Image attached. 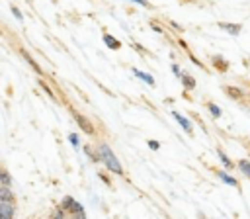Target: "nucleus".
<instances>
[{
  "instance_id": "nucleus-12",
  "label": "nucleus",
  "mask_w": 250,
  "mask_h": 219,
  "mask_svg": "<svg viewBox=\"0 0 250 219\" xmlns=\"http://www.w3.org/2000/svg\"><path fill=\"white\" fill-rule=\"evenodd\" d=\"M131 72H133L139 80L146 82L148 86H156V80H154V76H152V74H148V72H145V70H141V68H137V66H133V68H131Z\"/></svg>"
},
{
  "instance_id": "nucleus-24",
  "label": "nucleus",
  "mask_w": 250,
  "mask_h": 219,
  "mask_svg": "<svg viewBox=\"0 0 250 219\" xmlns=\"http://www.w3.org/2000/svg\"><path fill=\"white\" fill-rule=\"evenodd\" d=\"M98 178H100L107 188H113V182H111V178L107 176V172H98Z\"/></svg>"
},
{
  "instance_id": "nucleus-25",
  "label": "nucleus",
  "mask_w": 250,
  "mask_h": 219,
  "mask_svg": "<svg viewBox=\"0 0 250 219\" xmlns=\"http://www.w3.org/2000/svg\"><path fill=\"white\" fill-rule=\"evenodd\" d=\"M148 25H150V27H152V29H154L156 33H162V35L166 33V29H164V27H162V25H160V23H158L156 20H150V22H148Z\"/></svg>"
},
{
  "instance_id": "nucleus-9",
  "label": "nucleus",
  "mask_w": 250,
  "mask_h": 219,
  "mask_svg": "<svg viewBox=\"0 0 250 219\" xmlns=\"http://www.w3.org/2000/svg\"><path fill=\"white\" fill-rule=\"evenodd\" d=\"M215 174H217V178L219 180H223L227 186H232V188H240V182L234 178V176H230L229 174V170H219V168H211Z\"/></svg>"
},
{
  "instance_id": "nucleus-26",
  "label": "nucleus",
  "mask_w": 250,
  "mask_h": 219,
  "mask_svg": "<svg viewBox=\"0 0 250 219\" xmlns=\"http://www.w3.org/2000/svg\"><path fill=\"white\" fill-rule=\"evenodd\" d=\"M68 141H70V145H72L74 149L80 147V137H78L76 133H68Z\"/></svg>"
},
{
  "instance_id": "nucleus-34",
  "label": "nucleus",
  "mask_w": 250,
  "mask_h": 219,
  "mask_svg": "<svg viewBox=\"0 0 250 219\" xmlns=\"http://www.w3.org/2000/svg\"><path fill=\"white\" fill-rule=\"evenodd\" d=\"M182 4H197V0H180Z\"/></svg>"
},
{
  "instance_id": "nucleus-19",
  "label": "nucleus",
  "mask_w": 250,
  "mask_h": 219,
  "mask_svg": "<svg viewBox=\"0 0 250 219\" xmlns=\"http://www.w3.org/2000/svg\"><path fill=\"white\" fill-rule=\"evenodd\" d=\"M205 108H207V111H209V115H211L213 119H219V117L223 115V110H221L215 102H205Z\"/></svg>"
},
{
  "instance_id": "nucleus-3",
  "label": "nucleus",
  "mask_w": 250,
  "mask_h": 219,
  "mask_svg": "<svg viewBox=\"0 0 250 219\" xmlns=\"http://www.w3.org/2000/svg\"><path fill=\"white\" fill-rule=\"evenodd\" d=\"M59 207H61V209H64V211L68 213V217H86V211H84L82 203H80V201H76L72 196H64V197L61 199Z\"/></svg>"
},
{
  "instance_id": "nucleus-16",
  "label": "nucleus",
  "mask_w": 250,
  "mask_h": 219,
  "mask_svg": "<svg viewBox=\"0 0 250 219\" xmlns=\"http://www.w3.org/2000/svg\"><path fill=\"white\" fill-rule=\"evenodd\" d=\"M0 199L2 201H18L12 186H0Z\"/></svg>"
},
{
  "instance_id": "nucleus-28",
  "label": "nucleus",
  "mask_w": 250,
  "mask_h": 219,
  "mask_svg": "<svg viewBox=\"0 0 250 219\" xmlns=\"http://www.w3.org/2000/svg\"><path fill=\"white\" fill-rule=\"evenodd\" d=\"M189 115H191V119H195V121L199 123V127H201V129H203V131L207 133V127H205V121H203V119H201V117H199V115H197L195 111H189Z\"/></svg>"
},
{
  "instance_id": "nucleus-22",
  "label": "nucleus",
  "mask_w": 250,
  "mask_h": 219,
  "mask_svg": "<svg viewBox=\"0 0 250 219\" xmlns=\"http://www.w3.org/2000/svg\"><path fill=\"white\" fill-rule=\"evenodd\" d=\"M186 53H188V57H189V61H191V63H193L195 66H199L201 70H205V72H209V66H207V65H203V63H201V61H199V59H197V57H195V55H193V53H191L189 49H188Z\"/></svg>"
},
{
  "instance_id": "nucleus-15",
  "label": "nucleus",
  "mask_w": 250,
  "mask_h": 219,
  "mask_svg": "<svg viewBox=\"0 0 250 219\" xmlns=\"http://www.w3.org/2000/svg\"><path fill=\"white\" fill-rule=\"evenodd\" d=\"M102 39H104V43H105L111 51H119V49H121V41H119L117 37H113L111 33H104V37H102Z\"/></svg>"
},
{
  "instance_id": "nucleus-10",
  "label": "nucleus",
  "mask_w": 250,
  "mask_h": 219,
  "mask_svg": "<svg viewBox=\"0 0 250 219\" xmlns=\"http://www.w3.org/2000/svg\"><path fill=\"white\" fill-rule=\"evenodd\" d=\"M37 84H39V88L49 96V100H53L55 104H61V100H59V96H57V90H53V88L49 86V82L45 80V76H39V78H37Z\"/></svg>"
},
{
  "instance_id": "nucleus-18",
  "label": "nucleus",
  "mask_w": 250,
  "mask_h": 219,
  "mask_svg": "<svg viewBox=\"0 0 250 219\" xmlns=\"http://www.w3.org/2000/svg\"><path fill=\"white\" fill-rule=\"evenodd\" d=\"M131 47H133L141 57H145V59H154V57H156L152 51H148L146 47H143V45H141V43H137V41H133V43H131Z\"/></svg>"
},
{
  "instance_id": "nucleus-13",
  "label": "nucleus",
  "mask_w": 250,
  "mask_h": 219,
  "mask_svg": "<svg viewBox=\"0 0 250 219\" xmlns=\"http://www.w3.org/2000/svg\"><path fill=\"white\" fill-rule=\"evenodd\" d=\"M180 82H182V86H184V90H188V92H191V90H195V86H197V82H195V78H193L191 74H188V72H182V74H180Z\"/></svg>"
},
{
  "instance_id": "nucleus-27",
  "label": "nucleus",
  "mask_w": 250,
  "mask_h": 219,
  "mask_svg": "<svg viewBox=\"0 0 250 219\" xmlns=\"http://www.w3.org/2000/svg\"><path fill=\"white\" fill-rule=\"evenodd\" d=\"M10 10H12V14H14L16 20H23V14H21V10H20L16 4H10Z\"/></svg>"
},
{
  "instance_id": "nucleus-33",
  "label": "nucleus",
  "mask_w": 250,
  "mask_h": 219,
  "mask_svg": "<svg viewBox=\"0 0 250 219\" xmlns=\"http://www.w3.org/2000/svg\"><path fill=\"white\" fill-rule=\"evenodd\" d=\"M176 41H178V45H180V47H182V49H184V51H188V49H189V45H188V43H186V41H184V39H182V37H178V39H176Z\"/></svg>"
},
{
  "instance_id": "nucleus-11",
  "label": "nucleus",
  "mask_w": 250,
  "mask_h": 219,
  "mask_svg": "<svg viewBox=\"0 0 250 219\" xmlns=\"http://www.w3.org/2000/svg\"><path fill=\"white\" fill-rule=\"evenodd\" d=\"M217 27L227 31L229 35H240L242 31V23H232V22H217Z\"/></svg>"
},
{
  "instance_id": "nucleus-17",
  "label": "nucleus",
  "mask_w": 250,
  "mask_h": 219,
  "mask_svg": "<svg viewBox=\"0 0 250 219\" xmlns=\"http://www.w3.org/2000/svg\"><path fill=\"white\" fill-rule=\"evenodd\" d=\"M82 151H84V153L88 154V158H90V160H92L94 164H96V162H100V154H98L96 147H92L90 143H84V145H82Z\"/></svg>"
},
{
  "instance_id": "nucleus-8",
  "label": "nucleus",
  "mask_w": 250,
  "mask_h": 219,
  "mask_svg": "<svg viewBox=\"0 0 250 219\" xmlns=\"http://www.w3.org/2000/svg\"><path fill=\"white\" fill-rule=\"evenodd\" d=\"M170 113H172V117H174V119L180 123V127H182V129H184V131H186L189 137H193V125H191V121H189L186 115H182L180 111H176V110H172Z\"/></svg>"
},
{
  "instance_id": "nucleus-23",
  "label": "nucleus",
  "mask_w": 250,
  "mask_h": 219,
  "mask_svg": "<svg viewBox=\"0 0 250 219\" xmlns=\"http://www.w3.org/2000/svg\"><path fill=\"white\" fill-rule=\"evenodd\" d=\"M164 22H166V23H168L172 29H176L178 33H184V25H180L178 22H174V20H170V18H164Z\"/></svg>"
},
{
  "instance_id": "nucleus-29",
  "label": "nucleus",
  "mask_w": 250,
  "mask_h": 219,
  "mask_svg": "<svg viewBox=\"0 0 250 219\" xmlns=\"http://www.w3.org/2000/svg\"><path fill=\"white\" fill-rule=\"evenodd\" d=\"M51 217H55V219H62V217H68V213H66L64 209L59 207V209H55V211L51 213Z\"/></svg>"
},
{
  "instance_id": "nucleus-21",
  "label": "nucleus",
  "mask_w": 250,
  "mask_h": 219,
  "mask_svg": "<svg viewBox=\"0 0 250 219\" xmlns=\"http://www.w3.org/2000/svg\"><path fill=\"white\" fill-rule=\"evenodd\" d=\"M0 186H12V174L0 166Z\"/></svg>"
},
{
  "instance_id": "nucleus-5",
  "label": "nucleus",
  "mask_w": 250,
  "mask_h": 219,
  "mask_svg": "<svg viewBox=\"0 0 250 219\" xmlns=\"http://www.w3.org/2000/svg\"><path fill=\"white\" fill-rule=\"evenodd\" d=\"M18 53H20V57H21V59L27 63V66H29V68H31V70H33L37 76H45V70H43V68L39 66V63H37V61H35V59L29 55V51H27V49L18 47Z\"/></svg>"
},
{
  "instance_id": "nucleus-6",
  "label": "nucleus",
  "mask_w": 250,
  "mask_h": 219,
  "mask_svg": "<svg viewBox=\"0 0 250 219\" xmlns=\"http://www.w3.org/2000/svg\"><path fill=\"white\" fill-rule=\"evenodd\" d=\"M209 63L217 72H227L230 68V63L223 55H209Z\"/></svg>"
},
{
  "instance_id": "nucleus-32",
  "label": "nucleus",
  "mask_w": 250,
  "mask_h": 219,
  "mask_svg": "<svg viewBox=\"0 0 250 219\" xmlns=\"http://www.w3.org/2000/svg\"><path fill=\"white\" fill-rule=\"evenodd\" d=\"M170 68H172L174 76H176V78H180V74H182V68H180V65H178V63H172V65H170Z\"/></svg>"
},
{
  "instance_id": "nucleus-7",
  "label": "nucleus",
  "mask_w": 250,
  "mask_h": 219,
  "mask_svg": "<svg viewBox=\"0 0 250 219\" xmlns=\"http://www.w3.org/2000/svg\"><path fill=\"white\" fill-rule=\"evenodd\" d=\"M16 203L18 201H2L0 199V219H12V217H16V209H18Z\"/></svg>"
},
{
  "instance_id": "nucleus-1",
  "label": "nucleus",
  "mask_w": 250,
  "mask_h": 219,
  "mask_svg": "<svg viewBox=\"0 0 250 219\" xmlns=\"http://www.w3.org/2000/svg\"><path fill=\"white\" fill-rule=\"evenodd\" d=\"M96 151H98V154H100V162L105 166V170L109 172V174H115V176H119V178H125V170H123V164H121V160L117 158V154L113 153V149L109 147V143L107 141H98L96 143Z\"/></svg>"
},
{
  "instance_id": "nucleus-2",
  "label": "nucleus",
  "mask_w": 250,
  "mask_h": 219,
  "mask_svg": "<svg viewBox=\"0 0 250 219\" xmlns=\"http://www.w3.org/2000/svg\"><path fill=\"white\" fill-rule=\"evenodd\" d=\"M68 111H70V115H72V119L76 121V125L86 133V135H90V137H96L98 135V129H96V125H94V121L90 119V117H86L82 111H78L74 106H68Z\"/></svg>"
},
{
  "instance_id": "nucleus-30",
  "label": "nucleus",
  "mask_w": 250,
  "mask_h": 219,
  "mask_svg": "<svg viewBox=\"0 0 250 219\" xmlns=\"http://www.w3.org/2000/svg\"><path fill=\"white\" fill-rule=\"evenodd\" d=\"M146 145H148L150 151H158V149H160V141H156V139H148Z\"/></svg>"
},
{
  "instance_id": "nucleus-14",
  "label": "nucleus",
  "mask_w": 250,
  "mask_h": 219,
  "mask_svg": "<svg viewBox=\"0 0 250 219\" xmlns=\"http://www.w3.org/2000/svg\"><path fill=\"white\" fill-rule=\"evenodd\" d=\"M215 151H217V156H219V160H221V164H223V166H225V168H227V170L230 172V170H232V168H234L236 164H234V162H232V160L229 158V154H227V153H225V151H223L221 147H217Z\"/></svg>"
},
{
  "instance_id": "nucleus-31",
  "label": "nucleus",
  "mask_w": 250,
  "mask_h": 219,
  "mask_svg": "<svg viewBox=\"0 0 250 219\" xmlns=\"http://www.w3.org/2000/svg\"><path fill=\"white\" fill-rule=\"evenodd\" d=\"M131 2H135V4H139V6H143V8H146V10H154V6H152L148 0H131Z\"/></svg>"
},
{
  "instance_id": "nucleus-4",
  "label": "nucleus",
  "mask_w": 250,
  "mask_h": 219,
  "mask_svg": "<svg viewBox=\"0 0 250 219\" xmlns=\"http://www.w3.org/2000/svg\"><path fill=\"white\" fill-rule=\"evenodd\" d=\"M221 90H223L230 100H234V102H244L246 96H248L246 90H242L240 86H234V84H223Z\"/></svg>"
},
{
  "instance_id": "nucleus-20",
  "label": "nucleus",
  "mask_w": 250,
  "mask_h": 219,
  "mask_svg": "<svg viewBox=\"0 0 250 219\" xmlns=\"http://www.w3.org/2000/svg\"><path fill=\"white\" fill-rule=\"evenodd\" d=\"M236 168L240 170V174H242L244 178L250 180V160H248V158H240V160L236 162Z\"/></svg>"
}]
</instances>
